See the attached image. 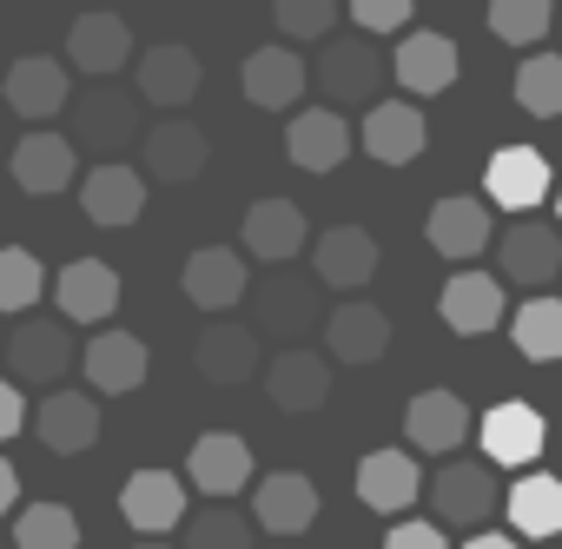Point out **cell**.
Instances as JSON below:
<instances>
[{
	"mask_svg": "<svg viewBox=\"0 0 562 549\" xmlns=\"http://www.w3.org/2000/svg\"><path fill=\"white\" fill-rule=\"evenodd\" d=\"M0 358H8V378L27 391H54L74 365H80V345H74V332L60 325V318H21L14 332H8V345H0Z\"/></svg>",
	"mask_w": 562,
	"mask_h": 549,
	"instance_id": "6da1fadb",
	"label": "cell"
},
{
	"mask_svg": "<svg viewBox=\"0 0 562 549\" xmlns=\"http://www.w3.org/2000/svg\"><path fill=\"white\" fill-rule=\"evenodd\" d=\"M490 251H496V265H503L509 285H529L536 292V285L562 279V225H549L536 212H516L503 225V238H490Z\"/></svg>",
	"mask_w": 562,
	"mask_h": 549,
	"instance_id": "7a4b0ae2",
	"label": "cell"
},
{
	"mask_svg": "<svg viewBox=\"0 0 562 549\" xmlns=\"http://www.w3.org/2000/svg\"><path fill=\"white\" fill-rule=\"evenodd\" d=\"M384 74H391L384 54L364 34H338V41L318 47V87H325L331 107H371V93L384 87Z\"/></svg>",
	"mask_w": 562,
	"mask_h": 549,
	"instance_id": "3957f363",
	"label": "cell"
},
{
	"mask_svg": "<svg viewBox=\"0 0 562 549\" xmlns=\"http://www.w3.org/2000/svg\"><path fill=\"white\" fill-rule=\"evenodd\" d=\"M476 437H483V457H490L496 470H529V463L542 457V444H549V424H542V411H536V404L503 397V404H490V411H483Z\"/></svg>",
	"mask_w": 562,
	"mask_h": 549,
	"instance_id": "277c9868",
	"label": "cell"
},
{
	"mask_svg": "<svg viewBox=\"0 0 562 549\" xmlns=\"http://www.w3.org/2000/svg\"><path fill=\"white\" fill-rule=\"evenodd\" d=\"M351 146H358V133H351L345 107H305L285 126V153H292L299 172H338L351 159Z\"/></svg>",
	"mask_w": 562,
	"mask_h": 549,
	"instance_id": "5b68a950",
	"label": "cell"
},
{
	"mask_svg": "<svg viewBox=\"0 0 562 549\" xmlns=\"http://www.w3.org/2000/svg\"><path fill=\"white\" fill-rule=\"evenodd\" d=\"M80 212H87L93 225H106V232L139 225V212H146V172L126 166V159L87 166V179H80Z\"/></svg>",
	"mask_w": 562,
	"mask_h": 549,
	"instance_id": "8992f818",
	"label": "cell"
},
{
	"mask_svg": "<svg viewBox=\"0 0 562 549\" xmlns=\"http://www.w3.org/2000/svg\"><path fill=\"white\" fill-rule=\"evenodd\" d=\"M496 503H503L496 463H443L437 483H430V509H437L443 529H476Z\"/></svg>",
	"mask_w": 562,
	"mask_h": 549,
	"instance_id": "52a82bcc",
	"label": "cell"
},
{
	"mask_svg": "<svg viewBox=\"0 0 562 549\" xmlns=\"http://www.w3.org/2000/svg\"><path fill=\"white\" fill-rule=\"evenodd\" d=\"M139 93H120V87H87L74 100V139L100 146V153H120V146H139Z\"/></svg>",
	"mask_w": 562,
	"mask_h": 549,
	"instance_id": "ba28073f",
	"label": "cell"
},
{
	"mask_svg": "<svg viewBox=\"0 0 562 549\" xmlns=\"http://www.w3.org/2000/svg\"><path fill=\"white\" fill-rule=\"evenodd\" d=\"M358 146H364L378 166H411V159L430 146V126H424L417 100H371V107H364V126H358Z\"/></svg>",
	"mask_w": 562,
	"mask_h": 549,
	"instance_id": "9c48e42d",
	"label": "cell"
},
{
	"mask_svg": "<svg viewBox=\"0 0 562 549\" xmlns=\"http://www.w3.org/2000/svg\"><path fill=\"white\" fill-rule=\"evenodd\" d=\"M212 159V139L192 120H159V133H139V172L159 186H192Z\"/></svg>",
	"mask_w": 562,
	"mask_h": 549,
	"instance_id": "30bf717a",
	"label": "cell"
},
{
	"mask_svg": "<svg viewBox=\"0 0 562 549\" xmlns=\"http://www.w3.org/2000/svg\"><path fill=\"white\" fill-rule=\"evenodd\" d=\"M251 312H258V332H271V338H305L318 325V312H325L318 271H312V279H305V271H271L265 292L251 299Z\"/></svg>",
	"mask_w": 562,
	"mask_h": 549,
	"instance_id": "8fae6325",
	"label": "cell"
},
{
	"mask_svg": "<svg viewBox=\"0 0 562 549\" xmlns=\"http://www.w3.org/2000/svg\"><path fill=\"white\" fill-rule=\"evenodd\" d=\"M251 523H265V536H305L318 523V483L299 470H271L265 483H251Z\"/></svg>",
	"mask_w": 562,
	"mask_h": 549,
	"instance_id": "7c38bea8",
	"label": "cell"
},
{
	"mask_svg": "<svg viewBox=\"0 0 562 549\" xmlns=\"http://www.w3.org/2000/svg\"><path fill=\"white\" fill-rule=\"evenodd\" d=\"M186 483H192L199 496H212V503L238 496V490L251 483V444H245L238 430H205V437L192 444V457H186Z\"/></svg>",
	"mask_w": 562,
	"mask_h": 549,
	"instance_id": "4fadbf2b",
	"label": "cell"
},
{
	"mask_svg": "<svg viewBox=\"0 0 562 549\" xmlns=\"http://www.w3.org/2000/svg\"><path fill=\"white\" fill-rule=\"evenodd\" d=\"M54 299H60L67 325H106L120 312V271L106 258H74V265H60Z\"/></svg>",
	"mask_w": 562,
	"mask_h": 549,
	"instance_id": "5bb4252c",
	"label": "cell"
},
{
	"mask_svg": "<svg viewBox=\"0 0 562 549\" xmlns=\"http://www.w3.org/2000/svg\"><path fill=\"white\" fill-rule=\"evenodd\" d=\"M133 87H139L146 107L179 113V107H192V93H199V54L179 47V41H159V47H146V54L133 60Z\"/></svg>",
	"mask_w": 562,
	"mask_h": 549,
	"instance_id": "9a60e30c",
	"label": "cell"
},
{
	"mask_svg": "<svg viewBox=\"0 0 562 549\" xmlns=\"http://www.w3.org/2000/svg\"><path fill=\"white\" fill-rule=\"evenodd\" d=\"M483 192H490L503 212H536V205L555 192V179H549V159H542L536 146H503V153H490V166H483Z\"/></svg>",
	"mask_w": 562,
	"mask_h": 549,
	"instance_id": "2e32d148",
	"label": "cell"
},
{
	"mask_svg": "<svg viewBox=\"0 0 562 549\" xmlns=\"http://www.w3.org/2000/svg\"><path fill=\"white\" fill-rule=\"evenodd\" d=\"M133 60V27L120 14H80L67 27V67L87 80H113Z\"/></svg>",
	"mask_w": 562,
	"mask_h": 549,
	"instance_id": "e0dca14e",
	"label": "cell"
},
{
	"mask_svg": "<svg viewBox=\"0 0 562 549\" xmlns=\"http://www.w3.org/2000/svg\"><path fill=\"white\" fill-rule=\"evenodd\" d=\"M325 351H331V365H378L391 351V318L371 299H345L325 318Z\"/></svg>",
	"mask_w": 562,
	"mask_h": 549,
	"instance_id": "ac0fdd59",
	"label": "cell"
},
{
	"mask_svg": "<svg viewBox=\"0 0 562 549\" xmlns=\"http://www.w3.org/2000/svg\"><path fill=\"white\" fill-rule=\"evenodd\" d=\"M437 312H443L450 332L483 338V332L503 325V279H490V271H470V265H463V271H450V279H443Z\"/></svg>",
	"mask_w": 562,
	"mask_h": 549,
	"instance_id": "d6986e66",
	"label": "cell"
},
{
	"mask_svg": "<svg viewBox=\"0 0 562 549\" xmlns=\"http://www.w3.org/2000/svg\"><path fill=\"white\" fill-rule=\"evenodd\" d=\"M391 80L411 100H437L457 80V41L450 34H404L397 54H391Z\"/></svg>",
	"mask_w": 562,
	"mask_h": 549,
	"instance_id": "ffe728a7",
	"label": "cell"
},
{
	"mask_svg": "<svg viewBox=\"0 0 562 549\" xmlns=\"http://www.w3.org/2000/svg\"><path fill=\"white\" fill-rule=\"evenodd\" d=\"M34 437L54 450V457H74V450H93L100 444V404L87 391H47V404H34Z\"/></svg>",
	"mask_w": 562,
	"mask_h": 549,
	"instance_id": "44dd1931",
	"label": "cell"
},
{
	"mask_svg": "<svg viewBox=\"0 0 562 549\" xmlns=\"http://www.w3.org/2000/svg\"><path fill=\"white\" fill-rule=\"evenodd\" d=\"M120 509H126V523L139 536H166V529L186 523V477H172V470H133L126 490H120Z\"/></svg>",
	"mask_w": 562,
	"mask_h": 549,
	"instance_id": "7402d4cb",
	"label": "cell"
},
{
	"mask_svg": "<svg viewBox=\"0 0 562 549\" xmlns=\"http://www.w3.org/2000/svg\"><path fill=\"white\" fill-rule=\"evenodd\" d=\"M179 285H186V299L199 305V312H232L238 299H245V258L232 251V245H199L192 258H186V271H179Z\"/></svg>",
	"mask_w": 562,
	"mask_h": 549,
	"instance_id": "603a6c76",
	"label": "cell"
},
{
	"mask_svg": "<svg viewBox=\"0 0 562 549\" xmlns=\"http://www.w3.org/2000/svg\"><path fill=\"white\" fill-rule=\"evenodd\" d=\"M67 100H74L67 60H54V54H21V60L8 67V107H14L21 120H54Z\"/></svg>",
	"mask_w": 562,
	"mask_h": 549,
	"instance_id": "cb8c5ba5",
	"label": "cell"
},
{
	"mask_svg": "<svg viewBox=\"0 0 562 549\" xmlns=\"http://www.w3.org/2000/svg\"><path fill=\"white\" fill-rule=\"evenodd\" d=\"M305 80L312 74H305V60L292 47H258V54H245V74H238L245 100L265 107V113H292L299 93H305Z\"/></svg>",
	"mask_w": 562,
	"mask_h": 549,
	"instance_id": "d4e9b609",
	"label": "cell"
},
{
	"mask_svg": "<svg viewBox=\"0 0 562 549\" xmlns=\"http://www.w3.org/2000/svg\"><path fill=\"white\" fill-rule=\"evenodd\" d=\"M265 391L278 411H318L331 397V351H278L265 365Z\"/></svg>",
	"mask_w": 562,
	"mask_h": 549,
	"instance_id": "484cf974",
	"label": "cell"
},
{
	"mask_svg": "<svg viewBox=\"0 0 562 549\" xmlns=\"http://www.w3.org/2000/svg\"><path fill=\"white\" fill-rule=\"evenodd\" d=\"M192 365L212 384H245V378H258V332L232 325V318H212L199 332V345H192Z\"/></svg>",
	"mask_w": 562,
	"mask_h": 549,
	"instance_id": "4316f807",
	"label": "cell"
},
{
	"mask_svg": "<svg viewBox=\"0 0 562 549\" xmlns=\"http://www.w3.org/2000/svg\"><path fill=\"white\" fill-rule=\"evenodd\" d=\"M80 371H87V384H93V391L126 397V391H139V384H146V345H139L133 332H100V338H87V345H80Z\"/></svg>",
	"mask_w": 562,
	"mask_h": 549,
	"instance_id": "83f0119b",
	"label": "cell"
},
{
	"mask_svg": "<svg viewBox=\"0 0 562 549\" xmlns=\"http://www.w3.org/2000/svg\"><path fill=\"white\" fill-rule=\"evenodd\" d=\"M378 238L364 232V225H331V232H318V285H331V292H358V285H371V271H378Z\"/></svg>",
	"mask_w": 562,
	"mask_h": 549,
	"instance_id": "f1b7e54d",
	"label": "cell"
},
{
	"mask_svg": "<svg viewBox=\"0 0 562 549\" xmlns=\"http://www.w3.org/2000/svg\"><path fill=\"white\" fill-rule=\"evenodd\" d=\"M74 172H80V159H74V139H60V133H27V139L14 146V186H21L27 199L67 192Z\"/></svg>",
	"mask_w": 562,
	"mask_h": 549,
	"instance_id": "f546056e",
	"label": "cell"
},
{
	"mask_svg": "<svg viewBox=\"0 0 562 549\" xmlns=\"http://www.w3.org/2000/svg\"><path fill=\"white\" fill-rule=\"evenodd\" d=\"M490 238H496V225H490V205H483V199L457 192V199H437V205H430V245H437L443 258L470 265L476 251H490Z\"/></svg>",
	"mask_w": 562,
	"mask_h": 549,
	"instance_id": "4dcf8cb0",
	"label": "cell"
},
{
	"mask_svg": "<svg viewBox=\"0 0 562 549\" xmlns=\"http://www.w3.org/2000/svg\"><path fill=\"white\" fill-rule=\"evenodd\" d=\"M417 490H424V470H417V457H404V450H371V457L358 463V503L378 509V516L411 509Z\"/></svg>",
	"mask_w": 562,
	"mask_h": 549,
	"instance_id": "1f68e13d",
	"label": "cell"
},
{
	"mask_svg": "<svg viewBox=\"0 0 562 549\" xmlns=\"http://www.w3.org/2000/svg\"><path fill=\"white\" fill-rule=\"evenodd\" d=\"M238 245H245L251 258H265V265H285V258L305 251V212H299L292 199H258V205L245 212Z\"/></svg>",
	"mask_w": 562,
	"mask_h": 549,
	"instance_id": "d6a6232c",
	"label": "cell"
},
{
	"mask_svg": "<svg viewBox=\"0 0 562 549\" xmlns=\"http://www.w3.org/2000/svg\"><path fill=\"white\" fill-rule=\"evenodd\" d=\"M404 437H411L417 450L443 457V450H457V444L470 437V404H463L457 391H417L411 411H404Z\"/></svg>",
	"mask_w": 562,
	"mask_h": 549,
	"instance_id": "836d02e7",
	"label": "cell"
},
{
	"mask_svg": "<svg viewBox=\"0 0 562 549\" xmlns=\"http://www.w3.org/2000/svg\"><path fill=\"white\" fill-rule=\"evenodd\" d=\"M503 516L516 536H562V477H516V490L503 496Z\"/></svg>",
	"mask_w": 562,
	"mask_h": 549,
	"instance_id": "e575fe53",
	"label": "cell"
},
{
	"mask_svg": "<svg viewBox=\"0 0 562 549\" xmlns=\"http://www.w3.org/2000/svg\"><path fill=\"white\" fill-rule=\"evenodd\" d=\"M509 338L529 365H555L562 358V299H522V312L509 318Z\"/></svg>",
	"mask_w": 562,
	"mask_h": 549,
	"instance_id": "d590c367",
	"label": "cell"
},
{
	"mask_svg": "<svg viewBox=\"0 0 562 549\" xmlns=\"http://www.w3.org/2000/svg\"><path fill=\"white\" fill-rule=\"evenodd\" d=\"M490 34L503 47H536L555 34V0H490Z\"/></svg>",
	"mask_w": 562,
	"mask_h": 549,
	"instance_id": "8d00e7d4",
	"label": "cell"
},
{
	"mask_svg": "<svg viewBox=\"0 0 562 549\" xmlns=\"http://www.w3.org/2000/svg\"><path fill=\"white\" fill-rule=\"evenodd\" d=\"M14 549H80V516L67 503H27L14 516Z\"/></svg>",
	"mask_w": 562,
	"mask_h": 549,
	"instance_id": "74e56055",
	"label": "cell"
},
{
	"mask_svg": "<svg viewBox=\"0 0 562 549\" xmlns=\"http://www.w3.org/2000/svg\"><path fill=\"white\" fill-rule=\"evenodd\" d=\"M516 107L536 120H562V54H529L516 67Z\"/></svg>",
	"mask_w": 562,
	"mask_h": 549,
	"instance_id": "f35d334b",
	"label": "cell"
},
{
	"mask_svg": "<svg viewBox=\"0 0 562 549\" xmlns=\"http://www.w3.org/2000/svg\"><path fill=\"white\" fill-rule=\"evenodd\" d=\"M47 285V265L21 245H0V312H27Z\"/></svg>",
	"mask_w": 562,
	"mask_h": 549,
	"instance_id": "ab89813d",
	"label": "cell"
},
{
	"mask_svg": "<svg viewBox=\"0 0 562 549\" xmlns=\"http://www.w3.org/2000/svg\"><path fill=\"white\" fill-rule=\"evenodd\" d=\"M338 14H345V0H271V21L285 41H318L338 27Z\"/></svg>",
	"mask_w": 562,
	"mask_h": 549,
	"instance_id": "60d3db41",
	"label": "cell"
},
{
	"mask_svg": "<svg viewBox=\"0 0 562 549\" xmlns=\"http://www.w3.org/2000/svg\"><path fill=\"white\" fill-rule=\"evenodd\" d=\"M186 549H251V523L238 509H199L186 516Z\"/></svg>",
	"mask_w": 562,
	"mask_h": 549,
	"instance_id": "b9f144b4",
	"label": "cell"
},
{
	"mask_svg": "<svg viewBox=\"0 0 562 549\" xmlns=\"http://www.w3.org/2000/svg\"><path fill=\"white\" fill-rule=\"evenodd\" d=\"M345 14L378 41V34H397V27L411 21V0H345Z\"/></svg>",
	"mask_w": 562,
	"mask_h": 549,
	"instance_id": "7bdbcfd3",
	"label": "cell"
},
{
	"mask_svg": "<svg viewBox=\"0 0 562 549\" xmlns=\"http://www.w3.org/2000/svg\"><path fill=\"white\" fill-rule=\"evenodd\" d=\"M384 549H450V536H443V523H397L384 536Z\"/></svg>",
	"mask_w": 562,
	"mask_h": 549,
	"instance_id": "ee69618b",
	"label": "cell"
},
{
	"mask_svg": "<svg viewBox=\"0 0 562 549\" xmlns=\"http://www.w3.org/2000/svg\"><path fill=\"white\" fill-rule=\"evenodd\" d=\"M21 430H27V397H21L14 378H0V444L21 437Z\"/></svg>",
	"mask_w": 562,
	"mask_h": 549,
	"instance_id": "f6af8a7d",
	"label": "cell"
},
{
	"mask_svg": "<svg viewBox=\"0 0 562 549\" xmlns=\"http://www.w3.org/2000/svg\"><path fill=\"white\" fill-rule=\"evenodd\" d=\"M8 509H21V470L0 457V516H8Z\"/></svg>",
	"mask_w": 562,
	"mask_h": 549,
	"instance_id": "bcb514c9",
	"label": "cell"
},
{
	"mask_svg": "<svg viewBox=\"0 0 562 549\" xmlns=\"http://www.w3.org/2000/svg\"><path fill=\"white\" fill-rule=\"evenodd\" d=\"M463 549H522L516 536H490V529H470V542Z\"/></svg>",
	"mask_w": 562,
	"mask_h": 549,
	"instance_id": "7dc6e473",
	"label": "cell"
},
{
	"mask_svg": "<svg viewBox=\"0 0 562 549\" xmlns=\"http://www.w3.org/2000/svg\"><path fill=\"white\" fill-rule=\"evenodd\" d=\"M555 225H562V186H555Z\"/></svg>",
	"mask_w": 562,
	"mask_h": 549,
	"instance_id": "c3c4849f",
	"label": "cell"
},
{
	"mask_svg": "<svg viewBox=\"0 0 562 549\" xmlns=\"http://www.w3.org/2000/svg\"><path fill=\"white\" fill-rule=\"evenodd\" d=\"M555 34H562V14H555Z\"/></svg>",
	"mask_w": 562,
	"mask_h": 549,
	"instance_id": "681fc988",
	"label": "cell"
},
{
	"mask_svg": "<svg viewBox=\"0 0 562 549\" xmlns=\"http://www.w3.org/2000/svg\"><path fill=\"white\" fill-rule=\"evenodd\" d=\"M146 549H159V542H146Z\"/></svg>",
	"mask_w": 562,
	"mask_h": 549,
	"instance_id": "f907efd6",
	"label": "cell"
},
{
	"mask_svg": "<svg viewBox=\"0 0 562 549\" xmlns=\"http://www.w3.org/2000/svg\"><path fill=\"white\" fill-rule=\"evenodd\" d=\"M0 549H8V542H0Z\"/></svg>",
	"mask_w": 562,
	"mask_h": 549,
	"instance_id": "816d5d0a",
	"label": "cell"
}]
</instances>
